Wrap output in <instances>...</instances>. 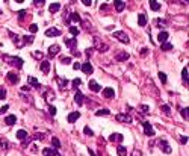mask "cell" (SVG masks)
I'll list each match as a JSON object with an SVG mask.
<instances>
[{
  "label": "cell",
  "mask_w": 189,
  "mask_h": 156,
  "mask_svg": "<svg viewBox=\"0 0 189 156\" xmlns=\"http://www.w3.org/2000/svg\"><path fill=\"white\" fill-rule=\"evenodd\" d=\"M2 58H3V61H5L8 65H11V67H17V68H21V67H23V59H21V58L9 56V55H3Z\"/></svg>",
  "instance_id": "6da1fadb"
},
{
  "label": "cell",
  "mask_w": 189,
  "mask_h": 156,
  "mask_svg": "<svg viewBox=\"0 0 189 156\" xmlns=\"http://www.w3.org/2000/svg\"><path fill=\"white\" fill-rule=\"evenodd\" d=\"M94 49H95L97 52H100V53H105V52L109 50V46H108L106 43L100 41L98 38H95V40H94Z\"/></svg>",
  "instance_id": "7a4b0ae2"
},
{
  "label": "cell",
  "mask_w": 189,
  "mask_h": 156,
  "mask_svg": "<svg viewBox=\"0 0 189 156\" xmlns=\"http://www.w3.org/2000/svg\"><path fill=\"white\" fill-rule=\"evenodd\" d=\"M114 38H116L119 43L129 44V37H127V33L123 32V30H116V32H114Z\"/></svg>",
  "instance_id": "3957f363"
},
{
  "label": "cell",
  "mask_w": 189,
  "mask_h": 156,
  "mask_svg": "<svg viewBox=\"0 0 189 156\" xmlns=\"http://www.w3.org/2000/svg\"><path fill=\"white\" fill-rule=\"evenodd\" d=\"M6 80H8V83H11V85H15V83H18L20 77L17 76V73H14V71H9V73L6 74Z\"/></svg>",
  "instance_id": "277c9868"
},
{
  "label": "cell",
  "mask_w": 189,
  "mask_h": 156,
  "mask_svg": "<svg viewBox=\"0 0 189 156\" xmlns=\"http://www.w3.org/2000/svg\"><path fill=\"white\" fill-rule=\"evenodd\" d=\"M42 97H44V100L48 103V105H50V103H51V102H53V100L56 99L55 93L51 91V90H45V91H44V94H42Z\"/></svg>",
  "instance_id": "5b68a950"
},
{
  "label": "cell",
  "mask_w": 189,
  "mask_h": 156,
  "mask_svg": "<svg viewBox=\"0 0 189 156\" xmlns=\"http://www.w3.org/2000/svg\"><path fill=\"white\" fill-rule=\"evenodd\" d=\"M116 121H119V123H130L132 121V117L129 114H116Z\"/></svg>",
  "instance_id": "8992f818"
},
{
  "label": "cell",
  "mask_w": 189,
  "mask_h": 156,
  "mask_svg": "<svg viewBox=\"0 0 189 156\" xmlns=\"http://www.w3.org/2000/svg\"><path fill=\"white\" fill-rule=\"evenodd\" d=\"M158 144H159V147H160V150H162L163 153H171V147H169V144L166 143V140H159Z\"/></svg>",
  "instance_id": "52a82bcc"
},
{
  "label": "cell",
  "mask_w": 189,
  "mask_h": 156,
  "mask_svg": "<svg viewBox=\"0 0 189 156\" xmlns=\"http://www.w3.org/2000/svg\"><path fill=\"white\" fill-rule=\"evenodd\" d=\"M80 70L85 73V74H92V71H94V68H92V65L89 64V62H85V64H82V67H80Z\"/></svg>",
  "instance_id": "ba28073f"
},
{
  "label": "cell",
  "mask_w": 189,
  "mask_h": 156,
  "mask_svg": "<svg viewBox=\"0 0 189 156\" xmlns=\"http://www.w3.org/2000/svg\"><path fill=\"white\" fill-rule=\"evenodd\" d=\"M123 140H124V136L121 135V133H112L111 136H109V141L111 143H123Z\"/></svg>",
  "instance_id": "9c48e42d"
},
{
  "label": "cell",
  "mask_w": 189,
  "mask_h": 156,
  "mask_svg": "<svg viewBox=\"0 0 189 156\" xmlns=\"http://www.w3.org/2000/svg\"><path fill=\"white\" fill-rule=\"evenodd\" d=\"M59 50H61V47H59L58 44H53V46H50V47H48V56H50V58L56 56V55L59 53Z\"/></svg>",
  "instance_id": "30bf717a"
},
{
  "label": "cell",
  "mask_w": 189,
  "mask_h": 156,
  "mask_svg": "<svg viewBox=\"0 0 189 156\" xmlns=\"http://www.w3.org/2000/svg\"><path fill=\"white\" fill-rule=\"evenodd\" d=\"M61 33H62V32H61L59 29H56V27H50V29L45 30V35H47V37H59Z\"/></svg>",
  "instance_id": "8fae6325"
},
{
  "label": "cell",
  "mask_w": 189,
  "mask_h": 156,
  "mask_svg": "<svg viewBox=\"0 0 189 156\" xmlns=\"http://www.w3.org/2000/svg\"><path fill=\"white\" fill-rule=\"evenodd\" d=\"M144 133L147 136H153L154 135V129H153V126L150 123H144Z\"/></svg>",
  "instance_id": "7c38bea8"
},
{
  "label": "cell",
  "mask_w": 189,
  "mask_h": 156,
  "mask_svg": "<svg viewBox=\"0 0 189 156\" xmlns=\"http://www.w3.org/2000/svg\"><path fill=\"white\" fill-rule=\"evenodd\" d=\"M129 56H130V55H129V53H126V52H119V53L115 56V59H116L118 62H124V61H127V59H129Z\"/></svg>",
  "instance_id": "4fadbf2b"
},
{
  "label": "cell",
  "mask_w": 189,
  "mask_h": 156,
  "mask_svg": "<svg viewBox=\"0 0 189 156\" xmlns=\"http://www.w3.org/2000/svg\"><path fill=\"white\" fill-rule=\"evenodd\" d=\"M40 68H41V71L44 74H48V71H50V62L48 61H42L41 65H40Z\"/></svg>",
  "instance_id": "5bb4252c"
},
{
  "label": "cell",
  "mask_w": 189,
  "mask_h": 156,
  "mask_svg": "<svg viewBox=\"0 0 189 156\" xmlns=\"http://www.w3.org/2000/svg\"><path fill=\"white\" fill-rule=\"evenodd\" d=\"M115 96V91L112 88H105L103 90V97H106V99H114Z\"/></svg>",
  "instance_id": "9a60e30c"
},
{
  "label": "cell",
  "mask_w": 189,
  "mask_h": 156,
  "mask_svg": "<svg viewBox=\"0 0 189 156\" xmlns=\"http://www.w3.org/2000/svg\"><path fill=\"white\" fill-rule=\"evenodd\" d=\"M42 155L44 156H58V150L56 149H44Z\"/></svg>",
  "instance_id": "2e32d148"
},
{
  "label": "cell",
  "mask_w": 189,
  "mask_h": 156,
  "mask_svg": "<svg viewBox=\"0 0 189 156\" xmlns=\"http://www.w3.org/2000/svg\"><path fill=\"white\" fill-rule=\"evenodd\" d=\"M89 90H92L94 93H98L101 90V86L95 82V80H89Z\"/></svg>",
  "instance_id": "e0dca14e"
},
{
  "label": "cell",
  "mask_w": 189,
  "mask_h": 156,
  "mask_svg": "<svg viewBox=\"0 0 189 156\" xmlns=\"http://www.w3.org/2000/svg\"><path fill=\"white\" fill-rule=\"evenodd\" d=\"M5 123H6L8 126H14V124L17 123V117H15V115H8V117L5 118Z\"/></svg>",
  "instance_id": "ac0fdd59"
},
{
  "label": "cell",
  "mask_w": 189,
  "mask_h": 156,
  "mask_svg": "<svg viewBox=\"0 0 189 156\" xmlns=\"http://www.w3.org/2000/svg\"><path fill=\"white\" fill-rule=\"evenodd\" d=\"M166 40H168V32H160L159 35H158V41L160 43V44H163V43H166Z\"/></svg>",
  "instance_id": "d6986e66"
},
{
  "label": "cell",
  "mask_w": 189,
  "mask_h": 156,
  "mask_svg": "<svg viewBox=\"0 0 189 156\" xmlns=\"http://www.w3.org/2000/svg\"><path fill=\"white\" fill-rule=\"evenodd\" d=\"M70 21L79 23V21H82V18H80V15H79L77 12H74V14H71V15H70V18H68V21H67V23H70Z\"/></svg>",
  "instance_id": "ffe728a7"
},
{
  "label": "cell",
  "mask_w": 189,
  "mask_h": 156,
  "mask_svg": "<svg viewBox=\"0 0 189 156\" xmlns=\"http://www.w3.org/2000/svg\"><path fill=\"white\" fill-rule=\"evenodd\" d=\"M76 44H77V41H76V38H70V40H65V46H67V47H70L71 50H74V47H76Z\"/></svg>",
  "instance_id": "44dd1931"
},
{
  "label": "cell",
  "mask_w": 189,
  "mask_h": 156,
  "mask_svg": "<svg viewBox=\"0 0 189 156\" xmlns=\"http://www.w3.org/2000/svg\"><path fill=\"white\" fill-rule=\"evenodd\" d=\"M74 102L77 103L79 106H80V105H83V94H82L80 91H77V93H76V96H74Z\"/></svg>",
  "instance_id": "7402d4cb"
},
{
  "label": "cell",
  "mask_w": 189,
  "mask_h": 156,
  "mask_svg": "<svg viewBox=\"0 0 189 156\" xmlns=\"http://www.w3.org/2000/svg\"><path fill=\"white\" fill-rule=\"evenodd\" d=\"M114 5H115V9H116L118 12L124 11V8H126V3H124V2H121V0H118V2H115Z\"/></svg>",
  "instance_id": "603a6c76"
},
{
  "label": "cell",
  "mask_w": 189,
  "mask_h": 156,
  "mask_svg": "<svg viewBox=\"0 0 189 156\" xmlns=\"http://www.w3.org/2000/svg\"><path fill=\"white\" fill-rule=\"evenodd\" d=\"M79 117H80V114H79V112H71L70 115H68V118H67V120H68V123H74V121H76Z\"/></svg>",
  "instance_id": "cb8c5ba5"
},
{
  "label": "cell",
  "mask_w": 189,
  "mask_h": 156,
  "mask_svg": "<svg viewBox=\"0 0 189 156\" xmlns=\"http://www.w3.org/2000/svg\"><path fill=\"white\" fill-rule=\"evenodd\" d=\"M138 24L139 26H145L147 24V17H145V14H139L138 15Z\"/></svg>",
  "instance_id": "d4e9b609"
},
{
  "label": "cell",
  "mask_w": 189,
  "mask_h": 156,
  "mask_svg": "<svg viewBox=\"0 0 189 156\" xmlns=\"http://www.w3.org/2000/svg\"><path fill=\"white\" fill-rule=\"evenodd\" d=\"M9 146H11V144H9L8 140H5V138H0V147H2L3 150H8Z\"/></svg>",
  "instance_id": "484cf974"
},
{
  "label": "cell",
  "mask_w": 189,
  "mask_h": 156,
  "mask_svg": "<svg viewBox=\"0 0 189 156\" xmlns=\"http://www.w3.org/2000/svg\"><path fill=\"white\" fill-rule=\"evenodd\" d=\"M27 82H29L30 85H33V86H35V88H40V83H38L37 77H33V76H29V77H27Z\"/></svg>",
  "instance_id": "4316f807"
},
{
  "label": "cell",
  "mask_w": 189,
  "mask_h": 156,
  "mask_svg": "<svg viewBox=\"0 0 189 156\" xmlns=\"http://www.w3.org/2000/svg\"><path fill=\"white\" fill-rule=\"evenodd\" d=\"M48 9H50V12H51V14H55V12H58V11L61 9V3H51Z\"/></svg>",
  "instance_id": "83f0119b"
},
{
  "label": "cell",
  "mask_w": 189,
  "mask_h": 156,
  "mask_svg": "<svg viewBox=\"0 0 189 156\" xmlns=\"http://www.w3.org/2000/svg\"><path fill=\"white\" fill-rule=\"evenodd\" d=\"M150 8H151L153 11H159V9H160V3L156 2V0H151V2H150Z\"/></svg>",
  "instance_id": "f1b7e54d"
},
{
  "label": "cell",
  "mask_w": 189,
  "mask_h": 156,
  "mask_svg": "<svg viewBox=\"0 0 189 156\" xmlns=\"http://www.w3.org/2000/svg\"><path fill=\"white\" fill-rule=\"evenodd\" d=\"M116 153H118V156H126V155H127V149H126V147H123V146H118Z\"/></svg>",
  "instance_id": "f546056e"
},
{
  "label": "cell",
  "mask_w": 189,
  "mask_h": 156,
  "mask_svg": "<svg viewBox=\"0 0 189 156\" xmlns=\"http://www.w3.org/2000/svg\"><path fill=\"white\" fill-rule=\"evenodd\" d=\"M51 144H53V147H55L56 150H58V149L61 147V141L58 140V138H56V136H53V138H51Z\"/></svg>",
  "instance_id": "4dcf8cb0"
},
{
  "label": "cell",
  "mask_w": 189,
  "mask_h": 156,
  "mask_svg": "<svg viewBox=\"0 0 189 156\" xmlns=\"http://www.w3.org/2000/svg\"><path fill=\"white\" fill-rule=\"evenodd\" d=\"M17 138H18V140H24V138H27V132L26 130H18L17 132Z\"/></svg>",
  "instance_id": "1f68e13d"
},
{
  "label": "cell",
  "mask_w": 189,
  "mask_h": 156,
  "mask_svg": "<svg viewBox=\"0 0 189 156\" xmlns=\"http://www.w3.org/2000/svg\"><path fill=\"white\" fill-rule=\"evenodd\" d=\"M188 76H189V70H188V67H185L183 70H182V77H183V80L188 83Z\"/></svg>",
  "instance_id": "d6a6232c"
},
{
  "label": "cell",
  "mask_w": 189,
  "mask_h": 156,
  "mask_svg": "<svg viewBox=\"0 0 189 156\" xmlns=\"http://www.w3.org/2000/svg\"><path fill=\"white\" fill-rule=\"evenodd\" d=\"M160 47H162V50H165V52H168V50H171V49H173V44H171V43H163V44H160Z\"/></svg>",
  "instance_id": "836d02e7"
},
{
  "label": "cell",
  "mask_w": 189,
  "mask_h": 156,
  "mask_svg": "<svg viewBox=\"0 0 189 156\" xmlns=\"http://www.w3.org/2000/svg\"><path fill=\"white\" fill-rule=\"evenodd\" d=\"M56 80H58V83L61 85V88H65V86L68 85V80H67V79H61V77H56Z\"/></svg>",
  "instance_id": "e575fe53"
},
{
  "label": "cell",
  "mask_w": 189,
  "mask_h": 156,
  "mask_svg": "<svg viewBox=\"0 0 189 156\" xmlns=\"http://www.w3.org/2000/svg\"><path fill=\"white\" fill-rule=\"evenodd\" d=\"M32 56L35 58V59H42V58H44L42 52H38V50H37V52H32Z\"/></svg>",
  "instance_id": "d590c367"
},
{
  "label": "cell",
  "mask_w": 189,
  "mask_h": 156,
  "mask_svg": "<svg viewBox=\"0 0 189 156\" xmlns=\"http://www.w3.org/2000/svg\"><path fill=\"white\" fill-rule=\"evenodd\" d=\"M45 138V133H35L33 135V140H38V141H44Z\"/></svg>",
  "instance_id": "8d00e7d4"
},
{
  "label": "cell",
  "mask_w": 189,
  "mask_h": 156,
  "mask_svg": "<svg viewBox=\"0 0 189 156\" xmlns=\"http://www.w3.org/2000/svg\"><path fill=\"white\" fill-rule=\"evenodd\" d=\"M109 114H111V112H109V109H98L95 115H98V117H101V115H109Z\"/></svg>",
  "instance_id": "74e56055"
},
{
  "label": "cell",
  "mask_w": 189,
  "mask_h": 156,
  "mask_svg": "<svg viewBox=\"0 0 189 156\" xmlns=\"http://www.w3.org/2000/svg\"><path fill=\"white\" fill-rule=\"evenodd\" d=\"M5 97H6V90L3 86H0V100H5Z\"/></svg>",
  "instance_id": "f35d334b"
},
{
  "label": "cell",
  "mask_w": 189,
  "mask_h": 156,
  "mask_svg": "<svg viewBox=\"0 0 189 156\" xmlns=\"http://www.w3.org/2000/svg\"><path fill=\"white\" fill-rule=\"evenodd\" d=\"M70 32H71L73 35L76 37V35H79V32H80V30H79V29H77L76 26H71V27H70Z\"/></svg>",
  "instance_id": "ab89813d"
},
{
  "label": "cell",
  "mask_w": 189,
  "mask_h": 156,
  "mask_svg": "<svg viewBox=\"0 0 189 156\" xmlns=\"http://www.w3.org/2000/svg\"><path fill=\"white\" fill-rule=\"evenodd\" d=\"M23 41H24V44H32L33 43V37H24Z\"/></svg>",
  "instance_id": "60d3db41"
},
{
  "label": "cell",
  "mask_w": 189,
  "mask_h": 156,
  "mask_svg": "<svg viewBox=\"0 0 189 156\" xmlns=\"http://www.w3.org/2000/svg\"><path fill=\"white\" fill-rule=\"evenodd\" d=\"M162 111H163L166 115H169V112H171V109H169V105H162Z\"/></svg>",
  "instance_id": "b9f144b4"
},
{
  "label": "cell",
  "mask_w": 189,
  "mask_h": 156,
  "mask_svg": "<svg viewBox=\"0 0 189 156\" xmlns=\"http://www.w3.org/2000/svg\"><path fill=\"white\" fill-rule=\"evenodd\" d=\"M159 79H160V82H162V83H165V82H166V74L160 71V73H159Z\"/></svg>",
  "instance_id": "7bdbcfd3"
},
{
  "label": "cell",
  "mask_w": 189,
  "mask_h": 156,
  "mask_svg": "<svg viewBox=\"0 0 189 156\" xmlns=\"http://www.w3.org/2000/svg\"><path fill=\"white\" fill-rule=\"evenodd\" d=\"M61 62H62V64H71V58H68V56H64V58L61 59Z\"/></svg>",
  "instance_id": "ee69618b"
},
{
  "label": "cell",
  "mask_w": 189,
  "mask_h": 156,
  "mask_svg": "<svg viewBox=\"0 0 189 156\" xmlns=\"http://www.w3.org/2000/svg\"><path fill=\"white\" fill-rule=\"evenodd\" d=\"M29 30H30L32 33H35V32L38 30V26H37V24H30V26H29Z\"/></svg>",
  "instance_id": "f6af8a7d"
},
{
  "label": "cell",
  "mask_w": 189,
  "mask_h": 156,
  "mask_svg": "<svg viewBox=\"0 0 189 156\" xmlns=\"http://www.w3.org/2000/svg\"><path fill=\"white\" fill-rule=\"evenodd\" d=\"M83 132H85V135H89V136H92V135H94V132H92L89 127H85V129H83Z\"/></svg>",
  "instance_id": "bcb514c9"
},
{
  "label": "cell",
  "mask_w": 189,
  "mask_h": 156,
  "mask_svg": "<svg viewBox=\"0 0 189 156\" xmlns=\"http://www.w3.org/2000/svg\"><path fill=\"white\" fill-rule=\"evenodd\" d=\"M139 109H141V111H142V112H145V114H147V112H148V111H150V108H148V106H147V105H141V106H139Z\"/></svg>",
  "instance_id": "7dc6e473"
},
{
  "label": "cell",
  "mask_w": 189,
  "mask_h": 156,
  "mask_svg": "<svg viewBox=\"0 0 189 156\" xmlns=\"http://www.w3.org/2000/svg\"><path fill=\"white\" fill-rule=\"evenodd\" d=\"M182 117H183L185 120H188V106H186L185 109H182Z\"/></svg>",
  "instance_id": "c3c4849f"
},
{
  "label": "cell",
  "mask_w": 189,
  "mask_h": 156,
  "mask_svg": "<svg viewBox=\"0 0 189 156\" xmlns=\"http://www.w3.org/2000/svg\"><path fill=\"white\" fill-rule=\"evenodd\" d=\"M48 112H50L51 115H55V114H56V108H55V106H51V105H50V106H48Z\"/></svg>",
  "instance_id": "681fc988"
},
{
  "label": "cell",
  "mask_w": 189,
  "mask_h": 156,
  "mask_svg": "<svg viewBox=\"0 0 189 156\" xmlns=\"http://www.w3.org/2000/svg\"><path fill=\"white\" fill-rule=\"evenodd\" d=\"M180 143H182V144H188V136H185V135L180 136Z\"/></svg>",
  "instance_id": "f907efd6"
},
{
  "label": "cell",
  "mask_w": 189,
  "mask_h": 156,
  "mask_svg": "<svg viewBox=\"0 0 189 156\" xmlns=\"http://www.w3.org/2000/svg\"><path fill=\"white\" fill-rule=\"evenodd\" d=\"M79 85H80V79H74L73 80V86H74V88H77Z\"/></svg>",
  "instance_id": "816d5d0a"
},
{
  "label": "cell",
  "mask_w": 189,
  "mask_h": 156,
  "mask_svg": "<svg viewBox=\"0 0 189 156\" xmlns=\"http://www.w3.org/2000/svg\"><path fill=\"white\" fill-rule=\"evenodd\" d=\"M80 67H82V64H79V62L73 64V68H74V70H80Z\"/></svg>",
  "instance_id": "f5cc1de1"
},
{
  "label": "cell",
  "mask_w": 189,
  "mask_h": 156,
  "mask_svg": "<svg viewBox=\"0 0 189 156\" xmlns=\"http://www.w3.org/2000/svg\"><path fill=\"white\" fill-rule=\"evenodd\" d=\"M8 109H9V106H8V105H5V106H3L2 109H0V114H5V112H6Z\"/></svg>",
  "instance_id": "db71d44e"
},
{
  "label": "cell",
  "mask_w": 189,
  "mask_h": 156,
  "mask_svg": "<svg viewBox=\"0 0 189 156\" xmlns=\"http://www.w3.org/2000/svg\"><path fill=\"white\" fill-rule=\"evenodd\" d=\"M132 156H142V153H141L139 150H135V152L132 153Z\"/></svg>",
  "instance_id": "11a10c76"
},
{
  "label": "cell",
  "mask_w": 189,
  "mask_h": 156,
  "mask_svg": "<svg viewBox=\"0 0 189 156\" xmlns=\"http://www.w3.org/2000/svg\"><path fill=\"white\" fill-rule=\"evenodd\" d=\"M85 53H86V56L89 58V56L92 55V49H86V52H85Z\"/></svg>",
  "instance_id": "9f6ffc18"
},
{
  "label": "cell",
  "mask_w": 189,
  "mask_h": 156,
  "mask_svg": "<svg viewBox=\"0 0 189 156\" xmlns=\"http://www.w3.org/2000/svg\"><path fill=\"white\" fill-rule=\"evenodd\" d=\"M147 53H148V49H142V50H141V55H142V56H147Z\"/></svg>",
  "instance_id": "6f0895ef"
},
{
  "label": "cell",
  "mask_w": 189,
  "mask_h": 156,
  "mask_svg": "<svg viewBox=\"0 0 189 156\" xmlns=\"http://www.w3.org/2000/svg\"><path fill=\"white\" fill-rule=\"evenodd\" d=\"M82 3H83V5H86V6H89V5H91V2H89V0H83Z\"/></svg>",
  "instance_id": "680465c9"
},
{
  "label": "cell",
  "mask_w": 189,
  "mask_h": 156,
  "mask_svg": "<svg viewBox=\"0 0 189 156\" xmlns=\"http://www.w3.org/2000/svg\"><path fill=\"white\" fill-rule=\"evenodd\" d=\"M73 55H74V56H77V58L80 56V53H79V52H77V50H73Z\"/></svg>",
  "instance_id": "91938a15"
},
{
  "label": "cell",
  "mask_w": 189,
  "mask_h": 156,
  "mask_svg": "<svg viewBox=\"0 0 189 156\" xmlns=\"http://www.w3.org/2000/svg\"><path fill=\"white\" fill-rule=\"evenodd\" d=\"M33 3H35L37 6H41V5H42V2H38V0H37V2H33Z\"/></svg>",
  "instance_id": "94428289"
},
{
  "label": "cell",
  "mask_w": 189,
  "mask_h": 156,
  "mask_svg": "<svg viewBox=\"0 0 189 156\" xmlns=\"http://www.w3.org/2000/svg\"><path fill=\"white\" fill-rule=\"evenodd\" d=\"M89 155H91V156H95V155H94V152H92V150H89Z\"/></svg>",
  "instance_id": "6125c7cd"
},
{
  "label": "cell",
  "mask_w": 189,
  "mask_h": 156,
  "mask_svg": "<svg viewBox=\"0 0 189 156\" xmlns=\"http://www.w3.org/2000/svg\"><path fill=\"white\" fill-rule=\"evenodd\" d=\"M0 14H2V9H0Z\"/></svg>",
  "instance_id": "be15d7a7"
}]
</instances>
